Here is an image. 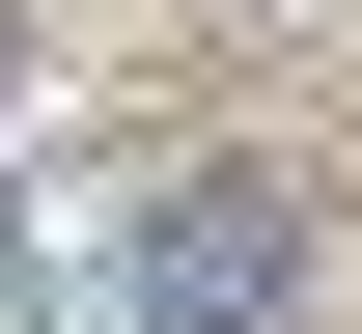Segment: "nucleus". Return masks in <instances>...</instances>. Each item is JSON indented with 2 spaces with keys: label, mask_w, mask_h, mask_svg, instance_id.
<instances>
[{
  "label": "nucleus",
  "mask_w": 362,
  "mask_h": 334,
  "mask_svg": "<svg viewBox=\"0 0 362 334\" xmlns=\"http://www.w3.org/2000/svg\"><path fill=\"white\" fill-rule=\"evenodd\" d=\"M112 306L139 334H279V306H307V195H279V167H195L168 223L112 251Z\"/></svg>",
  "instance_id": "nucleus-1"
}]
</instances>
